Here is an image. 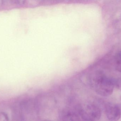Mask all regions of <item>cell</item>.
I'll use <instances>...</instances> for the list:
<instances>
[{"label": "cell", "instance_id": "cell-5", "mask_svg": "<svg viewBox=\"0 0 121 121\" xmlns=\"http://www.w3.org/2000/svg\"><path fill=\"white\" fill-rule=\"evenodd\" d=\"M0 121H10L9 117L6 113L0 112Z\"/></svg>", "mask_w": 121, "mask_h": 121}, {"label": "cell", "instance_id": "cell-3", "mask_svg": "<svg viewBox=\"0 0 121 121\" xmlns=\"http://www.w3.org/2000/svg\"><path fill=\"white\" fill-rule=\"evenodd\" d=\"M105 113L108 119L110 121H118L121 116V109L117 104L112 102L106 103Z\"/></svg>", "mask_w": 121, "mask_h": 121}, {"label": "cell", "instance_id": "cell-6", "mask_svg": "<svg viewBox=\"0 0 121 121\" xmlns=\"http://www.w3.org/2000/svg\"><path fill=\"white\" fill-rule=\"evenodd\" d=\"M116 85L121 91V77L118 78L117 80H116L115 86Z\"/></svg>", "mask_w": 121, "mask_h": 121}, {"label": "cell", "instance_id": "cell-8", "mask_svg": "<svg viewBox=\"0 0 121 121\" xmlns=\"http://www.w3.org/2000/svg\"><path fill=\"white\" fill-rule=\"evenodd\" d=\"M49 121V120H44V121Z\"/></svg>", "mask_w": 121, "mask_h": 121}, {"label": "cell", "instance_id": "cell-1", "mask_svg": "<svg viewBox=\"0 0 121 121\" xmlns=\"http://www.w3.org/2000/svg\"><path fill=\"white\" fill-rule=\"evenodd\" d=\"M88 80L92 89L99 95L107 97L113 93L116 80L108 76L102 70H96L90 72Z\"/></svg>", "mask_w": 121, "mask_h": 121}, {"label": "cell", "instance_id": "cell-4", "mask_svg": "<svg viewBox=\"0 0 121 121\" xmlns=\"http://www.w3.org/2000/svg\"><path fill=\"white\" fill-rule=\"evenodd\" d=\"M60 121H76L75 117L71 112L65 111L62 114Z\"/></svg>", "mask_w": 121, "mask_h": 121}, {"label": "cell", "instance_id": "cell-2", "mask_svg": "<svg viewBox=\"0 0 121 121\" xmlns=\"http://www.w3.org/2000/svg\"><path fill=\"white\" fill-rule=\"evenodd\" d=\"M80 113L82 118L86 121H98L101 116V112L99 107L91 103L83 104Z\"/></svg>", "mask_w": 121, "mask_h": 121}, {"label": "cell", "instance_id": "cell-7", "mask_svg": "<svg viewBox=\"0 0 121 121\" xmlns=\"http://www.w3.org/2000/svg\"><path fill=\"white\" fill-rule=\"evenodd\" d=\"M116 69L121 73V61L116 62Z\"/></svg>", "mask_w": 121, "mask_h": 121}, {"label": "cell", "instance_id": "cell-9", "mask_svg": "<svg viewBox=\"0 0 121 121\" xmlns=\"http://www.w3.org/2000/svg\"></svg>", "mask_w": 121, "mask_h": 121}, {"label": "cell", "instance_id": "cell-10", "mask_svg": "<svg viewBox=\"0 0 121 121\" xmlns=\"http://www.w3.org/2000/svg\"></svg>", "mask_w": 121, "mask_h": 121}]
</instances>
